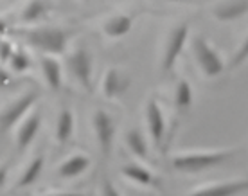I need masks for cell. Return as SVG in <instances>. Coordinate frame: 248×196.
Instances as JSON below:
<instances>
[{
	"label": "cell",
	"instance_id": "obj_24",
	"mask_svg": "<svg viewBox=\"0 0 248 196\" xmlns=\"http://www.w3.org/2000/svg\"><path fill=\"white\" fill-rule=\"evenodd\" d=\"M15 49H13L11 42H7V40H0V62L2 63H7L9 62V58L13 56Z\"/></svg>",
	"mask_w": 248,
	"mask_h": 196
},
{
	"label": "cell",
	"instance_id": "obj_27",
	"mask_svg": "<svg viewBox=\"0 0 248 196\" xmlns=\"http://www.w3.org/2000/svg\"><path fill=\"white\" fill-rule=\"evenodd\" d=\"M9 81H11V80H9V74L0 67V86H7V85H9Z\"/></svg>",
	"mask_w": 248,
	"mask_h": 196
},
{
	"label": "cell",
	"instance_id": "obj_14",
	"mask_svg": "<svg viewBox=\"0 0 248 196\" xmlns=\"http://www.w3.org/2000/svg\"><path fill=\"white\" fill-rule=\"evenodd\" d=\"M123 175L126 178H130L131 182L140 185H151V187H158V178L149 173L146 167L139 164H126L123 167Z\"/></svg>",
	"mask_w": 248,
	"mask_h": 196
},
{
	"label": "cell",
	"instance_id": "obj_22",
	"mask_svg": "<svg viewBox=\"0 0 248 196\" xmlns=\"http://www.w3.org/2000/svg\"><path fill=\"white\" fill-rule=\"evenodd\" d=\"M7 63H9L11 70L20 74V72H25L27 68L31 67V58H29L27 52H24V50H15Z\"/></svg>",
	"mask_w": 248,
	"mask_h": 196
},
{
	"label": "cell",
	"instance_id": "obj_1",
	"mask_svg": "<svg viewBox=\"0 0 248 196\" xmlns=\"http://www.w3.org/2000/svg\"><path fill=\"white\" fill-rule=\"evenodd\" d=\"M25 42L47 54H63L67 50L68 34L60 27H36L24 33Z\"/></svg>",
	"mask_w": 248,
	"mask_h": 196
},
{
	"label": "cell",
	"instance_id": "obj_9",
	"mask_svg": "<svg viewBox=\"0 0 248 196\" xmlns=\"http://www.w3.org/2000/svg\"><path fill=\"white\" fill-rule=\"evenodd\" d=\"M40 126H42V112H32L31 115L24 121V124L18 128V133H16V147L18 151H25L27 147L31 146L34 137L40 131Z\"/></svg>",
	"mask_w": 248,
	"mask_h": 196
},
{
	"label": "cell",
	"instance_id": "obj_13",
	"mask_svg": "<svg viewBox=\"0 0 248 196\" xmlns=\"http://www.w3.org/2000/svg\"><path fill=\"white\" fill-rule=\"evenodd\" d=\"M128 85H130V81L123 78L119 70L110 68L105 76V81H103V92L106 98H117L128 88Z\"/></svg>",
	"mask_w": 248,
	"mask_h": 196
},
{
	"label": "cell",
	"instance_id": "obj_17",
	"mask_svg": "<svg viewBox=\"0 0 248 196\" xmlns=\"http://www.w3.org/2000/svg\"><path fill=\"white\" fill-rule=\"evenodd\" d=\"M74 133V115L70 110H62L56 121V141L65 144Z\"/></svg>",
	"mask_w": 248,
	"mask_h": 196
},
{
	"label": "cell",
	"instance_id": "obj_10",
	"mask_svg": "<svg viewBox=\"0 0 248 196\" xmlns=\"http://www.w3.org/2000/svg\"><path fill=\"white\" fill-rule=\"evenodd\" d=\"M245 191H248V180H232V182H225V184L202 187L189 196H239Z\"/></svg>",
	"mask_w": 248,
	"mask_h": 196
},
{
	"label": "cell",
	"instance_id": "obj_30",
	"mask_svg": "<svg viewBox=\"0 0 248 196\" xmlns=\"http://www.w3.org/2000/svg\"><path fill=\"white\" fill-rule=\"evenodd\" d=\"M171 2H176V0H171Z\"/></svg>",
	"mask_w": 248,
	"mask_h": 196
},
{
	"label": "cell",
	"instance_id": "obj_16",
	"mask_svg": "<svg viewBox=\"0 0 248 196\" xmlns=\"http://www.w3.org/2000/svg\"><path fill=\"white\" fill-rule=\"evenodd\" d=\"M248 11V0H236V2H229L214 9V16L221 22H232V20L243 16Z\"/></svg>",
	"mask_w": 248,
	"mask_h": 196
},
{
	"label": "cell",
	"instance_id": "obj_29",
	"mask_svg": "<svg viewBox=\"0 0 248 196\" xmlns=\"http://www.w3.org/2000/svg\"><path fill=\"white\" fill-rule=\"evenodd\" d=\"M4 31H6V22H4V20H0V34H2Z\"/></svg>",
	"mask_w": 248,
	"mask_h": 196
},
{
	"label": "cell",
	"instance_id": "obj_11",
	"mask_svg": "<svg viewBox=\"0 0 248 196\" xmlns=\"http://www.w3.org/2000/svg\"><path fill=\"white\" fill-rule=\"evenodd\" d=\"M42 72L45 76V81H47V85H49L50 90H60L62 88V65L58 62L56 58H52V56H42Z\"/></svg>",
	"mask_w": 248,
	"mask_h": 196
},
{
	"label": "cell",
	"instance_id": "obj_23",
	"mask_svg": "<svg viewBox=\"0 0 248 196\" xmlns=\"http://www.w3.org/2000/svg\"><path fill=\"white\" fill-rule=\"evenodd\" d=\"M248 60V36L247 40L243 42V45L239 47V50L236 52V56L232 58V62H230V68H237V67H241L243 63Z\"/></svg>",
	"mask_w": 248,
	"mask_h": 196
},
{
	"label": "cell",
	"instance_id": "obj_26",
	"mask_svg": "<svg viewBox=\"0 0 248 196\" xmlns=\"http://www.w3.org/2000/svg\"><path fill=\"white\" fill-rule=\"evenodd\" d=\"M7 173H9V165H7V164H2V165H0V187L6 184Z\"/></svg>",
	"mask_w": 248,
	"mask_h": 196
},
{
	"label": "cell",
	"instance_id": "obj_6",
	"mask_svg": "<svg viewBox=\"0 0 248 196\" xmlns=\"http://www.w3.org/2000/svg\"><path fill=\"white\" fill-rule=\"evenodd\" d=\"M92 123L101 151H103L105 157H108L110 151H112L113 137H115V123H113L112 115L105 110H95Z\"/></svg>",
	"mask_w": 248,
	"mask_h": 196
},
{
	"label": "cell",
	"instance_id": "obj_7",
	"mask_svg": "<svg viewBox=\"0 0 248 196\" xmlns=\"http://www.w3.org/2000/svg\"><path fill=\"white\" fill-rule=\"evenodd\" d=\"M187 36H189V25L180 24L174 27L173 33L169 34V40L166 43V50H164V60H162V68L164 70H171L174 63L178 62L182 50L186 47Z\"/></svg>",
	"mask_w": 248,
	"mask_h": 196
},
{
	"label": "cell",
	"instance_id": "obj_21",
	"mask_svg": "<svg viewBox=\"0 0 248 196\" xmlns=\"http://www.w3.org/2000/svg\"><path fill=\"white\" fill-rule=\"evenodd\" d=\"M47 13V4L45 0H31L25 9L22 11V22L24 24H32V22H38V20L45 16Z\"/></svg>",
	"mask_w": 248,
	"mask_h": 196
},
{
	"label": "cell",
	"instance_id": "obj_18",
	"mask_svg": "<svg viewBox=\"0 0 248 196\" xmlns=\"http://www.w3.org/2000/svg\"><path fill=\"white\" fill-rule=\"evenodd\" d=\"M126 144L130 147V151L139 159H148V142L144 139V135L139 130H130L126 133Z\"/></svg>",
	"mask_w": 248,
	"mask_h": 196
},
{
	"label": "cell",
	"instance_id": "obj_12",
	"mask_svg": "<svg viewBox=\"0 0 248 196\" xmlns=\"http://www.w3.org/2000/svg\"><path fill=\"white\" fill-rule=\"evenodd\" d=\"M90 167V159L85 155H74L67 159L65 162H62V165L58 167V173L62 178H76L83 175Z\"/></svg>",
	"mask_w": 248,
	"mask_h": 196
},
{
	"label": "cell",
	"instance_id": "obj_15",
	"mask_svg": "<svg viewBox=\"0 0 248 196\" xmlns=\"http://www.w3.org/2000/svg\"><path fill=\"white\" fill-rule=\"evenodd\" d=\"M133 20L128 15H115L105 22V33L110 38H123L131 31Z\"/></svg>",
	"mask_w": 248,
	"mask_h": 196
},
{
	"label": "cell",
	"instance_id": "obj_28",
	"mask_svg": "<svg viewBox=\"0 0 248 196\" xmlns=\"http://www.w3.org/2000/svg\"><path fill=\"white\" fill-rule=\"evenodd\" d=\"M47 196H83L79 193H54V195H47Z\"/></svg>",
	"mask_w": 248,
	"mask_h": 196
},
{
	"label": "cell",
	"instance_id": "obj_4",
	"mask_svg": "<svg viewBox=\"0 0 248 196\" xmlns=\"http://www.w3.org/2000/svg\"><path fill=\"white\" fill-rule=\"evenodd\" d=\"M38 101L36 92H27L24 96H20L16 101L9 103L0 112V133H6L11 128H15V124H18V121L32 108V104Z\"/></svg>",
	"mask_w": 248,
	"mask_h": 196
},
{
	"label": "cell",
	"instance_id": "obj_20",
	"mask_svg": "<svg viewBox=\"0 0 248 196\" xmlns=\"http://www.w3.org/2000/svg\"><path fill=\"white\" fill-rule=\"evenodd\" d=\"M174 104L178 110H189L192 104V88L187 80H180L174 90Z\"/></svg>",
	"mask_w": 248,
	"mask_h": 196
},
{
	"label": "cell",
	"instance_id": "obj_5",
	"mask_svg": "<svg viewBox=\"0 0 248 196\" xmlns=\"http://www.w3.org/2000/svg\"><path fill=\"white\" fill-rule=\"evenodd\" d=\"M67 63L72 76L79 81V85L90 90V86H92V56L90 52L85 47H79L68 56Z\"/></svg>",
	"mask_w": 248,
	"mask_h": 196
},
{
	"label": "cell",
	"instance_id": "obj_25",
	"mask_svg": "<svg viewBox=\"0 0 248 196\" xmlns=\"http://www.w3.org/2000/svg\"><path fill=\"white\" fill-rule=\"evenodd\" d=\"M103 196H121V195H119V191L115 189V185L110 180H105V184H103Z\"/></svg>",
	"mask_w": 248,
	"mask_h": 196
},
{
	"label": "cell",
	"instance_id": "obj_2",
	"mask_svg": "<svg viewBox=\"0 0 248 196\" xmlns=\"http://www.w3.org/2000/svg\"><path fill=\"white\" fill-rule=\"evenodd\" d=\"M232 157V151H212V153H191L173 159V167L182 173H202L217 167Z\"/></svg>",
	"mask_w": 248,
	"mask_h": 196
},
{
	"label": "cell",
	"instance_id": "obj_3",
	"mask_svg": "<svg viewBox=\"0 0 248 196\" xmlns=\"http://www.w3.org/2000/svg\"><path fill=\"white\" fill-rule=\"evenodd\" d=\"M192 50L196 56V62H198L200 68L203 70L205 76L209 78H216L225 70V65L221 62V58L217 56V52L211 47V43L207 42L205 38L196 36L192 42Z\"/></svg>",
	"mask_w": 248,
	"mask_h": 196
},
{
	"label": "cell",
	"instance_id": "obj_8",
	"mask_svg": "<svg viewBox=\"0 0 248 196\" xmlns=\"http://www.w3.org/2000/svg\"><path fill=\"white\" fill-rule=\"evenodd\" d=\"M146 121H148L149 135L153 139V144L160 146L164 133H166V119H164L160 104L156 103L155 99H151L148 106H146Z\"/></svg>",
	"mask_w": 248,
	"mask_h": 196
},
{
	"label": "cell",
	"instance_id": "obj_19",
	"mask_svg": "<svg viewBox=\"0 0 248 196\" xmlns=\"http://www.w3.org/2000/svg\"><path fill=\"white\" fill-rule=\"evenodd\" d=\"M44 164H45L44 157H36V159L32 160L31 164L25 167L24 175H22V178H20L18 182V187H27V185L34 184L38 178H40L42 171H44Z\"/></svg>",
	"mask_w": 248,
	"mask_h": 196
}]
</instances>
